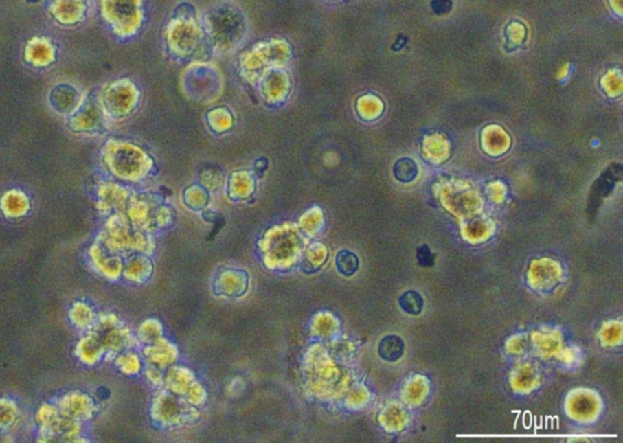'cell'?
<instances>
[{"label": "cell", "mask_w": 623, "mask_h": 443, "mask_svg": "<svg viewBox=\"0 0 623 443\" xmlns=\"http://www.w3.org/2000/svg\"><path fill=\"white\" fill-rule=\"evenodd\" d=\"M416 258L419 261V264L422 266V267H430V266L433 264V255H432L431 250L429 249L427 245L420 246L418 249Z\"/></svg>", "instance_id": "30"}, {"label": "cell", "mask_w": 623, "mask_h": 443, "mask_svg": "<svg viewBox=\"0 0 623 443\" xmlns=\"http://www.w3.org/2000/svg\"><path fill=\"white\" fill-rule=\"evenodd\" d=\"M88 261L91 263V268L99 275L110 282H116L122 277L124 267L122 257L107 251L106 249L98 241L88 250Z\"/></svg>", "instance_id": "9"}, {"label": "cell", "mask_w": 623, "mask_h": 443, "mask_svg": "<svg viewBox=\"0 0 623 443\" xmlns=\"http://www.w3.org/2000/svg\"><path fill=\"white\" fill-rule=\"evenodd\" d=\"M144 375L146 380L151 383L155 387L163 385V374L161 372L160 368H156L154 365L148 364V367L144 369Z\"/></svg>", "instance_id": "29"}, {"label": "cell", "mask_w": 623, "mask_h": 443, "mask_svg": "<svg viewBox=\"0 0 623 443\" xmlns=\"http://www.w3.org/2000/svg\"><path fill=\"white\" fill-rule=\"evenodd\" d=\"M452 0H432V10L437 15H444L452 10Z\"/></svg>", "instance_id": "31"}, {"label": "cell", "mask_w": 623, "mask_h": 443, "mask_svg": "<svg viewBox=\"0 0 623 443\" xmlns=\"http://www.w3.org/2000/svg\"><path fill=\"white\" fill-rule=\"evenodd\" d=\"M195 383H196V380L194 378L192 372L189 369L181 368V367H177V368L170 367L163 378L166 390L170 391L179 397H183L184 400Z\"/></svg>", "instance_id": "15"}, {"label": "cell", "mask_w": 623, "mask_h": 443, "mask_svg": "<svg viewBox=\"0 0 623 443\" xmlns=\"http://www.w3.org/2000/svg\"><path fill=\"white\" fill-rule=\"evenodd\" d=\"M82 100L83 96L80 95V91L67 83L55 87L49 98L50 106L53 107L54 111L69 116L78 107Z\"/></svg>", "instance_id": "13"}, {"label": "cell", "mask_w": 623, "mask_h": 443, "mask_svg": "<svg viewBox=\"0 0 623 443\" xmlns=\"http://www.w3.org/2000/svg\"><path fill=\"white\" fill-rule=\"evenodd\" d=\"M105 118L106 113L99 98H83L78 107L69 115V127L76 133H94L99 132Z\"/></svg>", "instance_id": "7"}, {"label": "cell", "mask_w": 623, "mask_h": 443, "mask_svg": "<svg viewBox=\"0 0 623 443\" xmlns=\"http://www.w3.org/2000/svg\"><path fill=\"white\" fill-rule=\"evenodd\" d=\"M405 351L403 340L397 335L384 337L378 343V356L387 362L398 361Z\"/></svg>", "instance_id": "22"}, {"label": "cell", "mask_w": 623, "mask_h": 443, "mask_svg": "<svg viewBox=\"0 0 623 443\" xmlns=\"http://www.w3.org/2000/svg\"><path fill=\"white\" fill-rule=\"evenodd\" d=\"M336 266H337V269L343 275H352V274L357 272L359 261H358V257L354 253L342 251L339 253V256L336 258Z\"/></svg>", "instance_id": "26"}, {"label": "cell", "mask_w": 623, "mask_h": 443, "mask_svg": "<svg viewBox=\"0 0 623 443\" xmlns=\"http://www.w3.org/2000/svg\"><path fill=\"white\" fill-rule=\"evenodd\" d=\"M26 60L34 66H47L55 60V53L50 43L47 41L37 39L31 42L26 49Z\"/></svg>", "instance_id": "19"}, {"label": "cell", "mask_w": 623, "mask_h": 443, "mask_svg": "<svg viewBox=\"0 0 623 443\" xmlns=\"http://www.w3.org/2000/svg\"><path fill=\"white\" fill-rule=\"evenodd\" d=\"M304 253V258H306V261H308L309 266L318 268L323 264V261H324L325 258V251L323 246L320 245V244L309 246L308 249L306 247Z\"/></svg>", "instance_id": "28"}, {"label": "cell", "mask_w": 623, "mask_h": 443, "mask_svg": "<svg viewBox=\"0 0 623 443\" xmlns=\"http://www.w3.org/2000/svg\"><path fill=\"white\" fill-rule=\"evenodd\" d=\"M104 161L112 176L126 182H138L148 172L144 152L132 145L107 144L104 150Z\"/></svg>", "instance_id": "4"}, {"label": "cell", "mask_w": 623, "mask_h": 443, "mask_svg": "<svg viewBox=\"0 0 623 443\" xmlns=\"http://www.w3.org/2000/svg\"><path fill=\"white\" fill-rule=\"evenodd\" d=\"M261 244L264 263L272 269H288L304 255L302 234L290 223L269 230Z\"/></svg>", "instance_id": "2"}, {"label": "cell", "mask_w": 623, "mask_h": 443, "mask_svg": "<svg viewBox=\"0 0 623 443\" xmlns=\"http://www.w3.org/2000/svg\"><path fill=\"white\" fill-rule=\"evenodd\" d=\"M162 337V326L155 319L145 321L141 326H139L137 339L139 342L145 343V345H152L156 341H159Z\"/></svg>", "instance_id": "23"}, {"label": "cell", "mask_w": 623, "mask_h": 443, "mask_svg": "<svg viewBox=\"0 0 623 443\" xmlns=\"http://www.w3.org/2000/svg\"><path fill=\"white\" fill-rule=\"evenodd\" d=\"M398 302H400V308L405 310V313L411 315H419L424 307V299L421 297V295L414 290L405 291V294L400 296Z\"/></svg>", "instance_id": "25"}, {"label": "cell", "mask_w": 623, "mask_h": 443, "mask_svg": "<svg viewBox=\"0 0 623 443\" xmlns=\"http://www.w3.org/2000/svg\"><path fill=\"white\" fill-rule=\"evenodd\" d=\"M69 321L76 329L80 331H89L95 324L98 315L91 304L84 301H76L69 307Z\"/></svg>", "instance_id": "18"}, {"label": "cell", "mask_w": 623, "mask_h": 443, "mask_svg": "<svg viewBox=\"0 0 623 443\" xmlns=\"http://www.w3.org/2000/svg\"><path fill=\"white\" fill-rule=\"evenodd\" d=\"M196 407L192 406L183 397L174 395L170 391H161L156 396L151 407V414L155 422L160 425L173 427L181 422L196 420Z\"/></svg>", "instance_id": "6"}, {"label": "cell", "mask_w": 623, "mask_h": 443, "mask_svg": "<svg viewBox=\"0 0 623 443\" xmlns=\"http://www.w3.org/2000/svg\"><path fill=\"white\" fill-rule=\"evenodd\" d=\"M0 209L9 218H21L30 212L31 201L22 190L11 189L0 198Z\"/></svg>", "instance_id": "16"}, {"label": "cell", "mask_w": 623, "mask_h": 443, "mask_svg": "<svg viewBox=\"0 0 623 443\" xmlns=\"http://www.w3.org/2000/svg\"><path fill=\"white\" fill-rule=\"evenodd\" d=\"M39 442H80L83 422L61 413L56 403H44L36 413Z\"/></svg>", "instance_id": "3"}, {"label": "cell", "mask_w": 623, "mask_h": 443, "mask_svg": "<svg viewBox=\"0 0 623 443\" xmlns=\"http://www.w3.org/2000/svg\"><path fill=\"white\" fill-rule=\"evenodd\" d=\"M100 102L106 116H123L133 109L135 102L133 86L124 82H116L105 89Z\"/></svg>", "instance_id": "10"}, {"label": "cell", "mask_w": 623, "mask_h": 443, "mask_svg": "<svg viewBox=\"0 0 623 443\" xmlns=\"http://www.w3.org/2000/svg\"><path fill=\"white\" fill-rule=\"evenodd\" d=\"M394 173L400 182H413L418 176V166L411 159L403 157L394 163Z\"/></svg>", "instance_id": "24"}, {"label": "cell", "mask_w": 623, "mask_h": 443, "mask_svg": "<svg viewBox=\"0 0 623 443\" xmlns=\"http://www.w3.org/2000/svg\"><path fill=\"white\" fill-rule=\"evenodd\" d=\"M76 356L80 363L94 365L105 358V350L99 339L91 331H87L86 335L76 345Z\"/></svg>", "instance_id": "17"}, {"label": "cell", "mask_w": 623, "mask_h": 443, "mask_svg": "<svg viewBox=\"0 0 623 443\" xmlns=\"http://www.w3.org/2000/svg\"><path fill=\"white\" fill-rule=\"evenodd\" d=\"M20 419V407L10 398H0V433L9 431Z\"/></svg>", "instance_id": "21"}, {"label": "cell", "mask_w": 623, "mask_h": 443, "mask_svg": "<svg viewBox=\"0 0 623 443\" xmlns=\"http://www.w3.org/2000/svg\"><path fill=\"white\" fill-rule=\"evenodd\" d=\"M113 361L118 370L126 375H137L143 370V357L133 348L118 353Z\"/></svg>", "instance_id": "20"}, {"label": "cell", "mask_w": 623, "mask_h": 443, "mask_svg": "<svg viewBox=\"0 0 623 443\" xmlns=\"http://www.w3.org/2000/svg\"><path fill=\"white\" fill-rule=\"evenodd\" d=\"M89 331L102 342L106 359H115L118 353L132 350L138 345L137 337L113 313L98 315L95 324Z\"/></svg>", "instance_id": "5"}, {"label": "cell", "mask_w": 623, "mask_h": 443, "mask_svg": "<svg viewBox=\"0 0 623 443\" xmlns=\"http://www.w3.org/2000/svg\"><path fill=\"white\" fill-rule=\"evenodd\" d=\"M301 222H302V229H304V235L313 236V235L317 234L319 231L320 227H321V214H320L319 209H313V219L310 218V214L308 212V214H306Z\"/></svg>", "instance_id": "27"}, {"label": "cell", "mask_w": 623, "mask_h": 443, "mask_svg": "<svg viewBox=\"0 0 623 443\" xmlns=\"http://www.w3.org/2000/svg\"><path fill=\"white\" fill-rule=\"evenodd\" d=\"M152 274V262L150 261L148 255L135 253L128 256L124 262L122 277L129 283L143 284Z\"/></svg>", "instance_id": "14"}, {"label": "cell", "mask_w": 623, "mask_h": 443, "mask_svg": "<svg viewBox=\"0 0 623 443\" xmlns=\"http://www.w3.org/2000/svg\"><path fill=\"white\" fill-rule=\"evenodd\" d=\"M128 189L115 182H102L98 187L96 207L104 216L124 214L129 203Z\"/></svg>", "instance_id": "11"}, {"label": "cell", "mask_w": 623, "mask_h": 443, "mask_svg": "<svg viewBox=\"0 0 623 443\" xmlns=\"http://www.w3.org/2000/svg\"><path fill=\"white\" fill-rule=\"evenodd\" d=\"M96 241L107 251L121 257L135 253L150 255L154 250V242L149 233L135 228L124 214L109 216Z\"/></svg>", "instance_id": "1"}, {"label": "cell", "mask_w": 623, "mask_h": 443, "mask_svg": "<svg viewBox=\"0 0 623 443\" xmlns=\"http://www.w3.org/2000/svg\"><path fill=\"white\" fill-rule=\"evenodd\" d=\"M141 357L150 365H154L156 368L163 370V369L170 368L172 367V364L176 362L178 352L171 342L163 340L161 337L159 341L155 342L152 345H146L143 348Z\"/></svg>", "instance_id": "12"}, {"label": "cell", "mask_w": 623, "mask_h": 443, "mask_svg": "<svg viewBox=\"0 0 623 443\" xmlns=\"http://www.w3.org/2000/svg\"><path fill=\"white\" fill-rule=\"evenodd\" d=\"M56 406L65 416L78 422H88L95 417L98 411L95 400L82 391H69L56 400Z\"/></svg>", "instance_id": "8"}]
</instances>
